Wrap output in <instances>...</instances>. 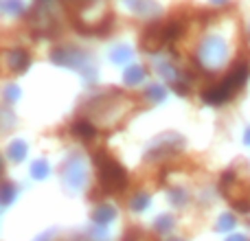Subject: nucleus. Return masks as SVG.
Listing matches in <instances>:
<instances>
[]
</instances>
